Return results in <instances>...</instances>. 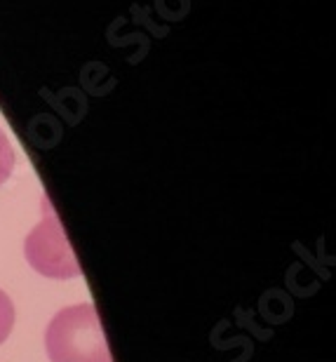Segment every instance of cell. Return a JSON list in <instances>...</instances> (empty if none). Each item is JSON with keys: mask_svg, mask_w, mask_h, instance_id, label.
<instances>
[{"mask_svg": "<svg viewBox=\"0 0 336 362\" xmlns=\"http://www.w3.org/2000/svg\"><path fill=\"white\" fill-rule=\"evenodd\" d=\"M24 255L26 262L31 264V269L45 275V278L71 280L80 275V266L69 245V238L64 233L54 209L50 207V202H45L42 219L26 235Z\"/></svg>", "mask_w": 336, "mask_h": 362, "instance_id": "cell-2", "label": "cell"}, {"mask_svg": "<svg viewBox=\"0 0 336 362\" xmlns=\"http://www.w3.org/2000/svg\"><path fill=\"white\" fill-rule=\"evenodd\" d=\"M14 170V151H12V144L7 139V134L0 129V186L10 179Z\"/></svg>", "mask_w": 336, "mask_h": 362, "instance_id": "cell-4", "label": "cell"}, {"mask_svg": "<svg viewBox=\"0 0 336 362\" xmlns=\"http://www.w3.org/2000/svg\"><path fill=\"white\" fill-rule=\"evenodd\" d=\"M45 349L52 362H113L92 303L62 308L47 325Z\"/></svg>", "mask_w": 336, "mask_h": 362, "instance_id": "cell-1", "label": "cell"}, {"mask_svg": "<svg viewBox=\"0 0 336 362\" xmlns=\"http://www.w3.org/2000/svg\"><path fill=\"white\" fill-rule=\"evenodd\" d=\"M12 327H14V306H12V299L3 292V289H0V344L7 341V337H10Z\"/></svg>", "mask_w": 336, "mask_h": 362, "instance_id": "cell-3", "label": "cell"}]
</instances>
